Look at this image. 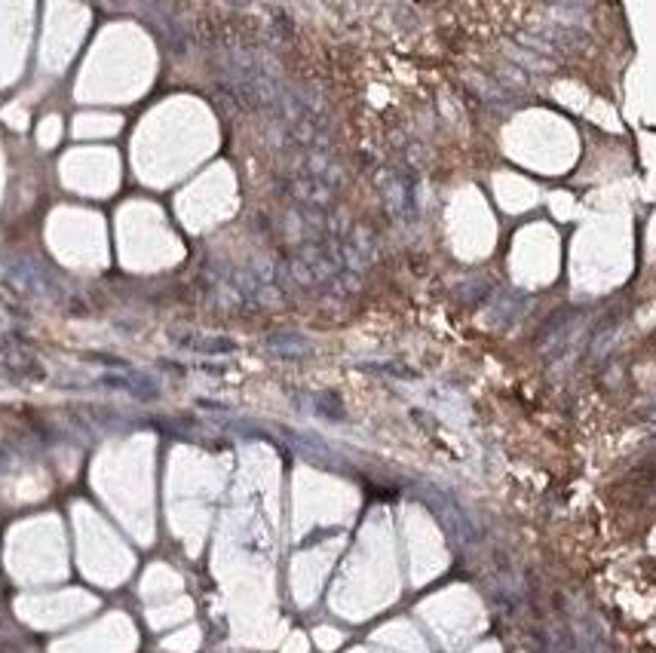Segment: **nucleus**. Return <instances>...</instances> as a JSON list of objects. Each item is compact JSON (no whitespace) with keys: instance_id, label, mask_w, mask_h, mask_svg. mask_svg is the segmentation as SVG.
<instances>
[{"instance_id":"7ed1b4c3","label":"nucleus","mask_w":656,"mask_h":653,"mask_svg":"<svg viewBox=\"0 0 656 653\" xmlns=\"http://www.w3.org/2000/svg\"><path fill=\"white\" fill-rule=\"evenodd\" d=\"M169 340L181 350H194L203 356H221V353H233L237 344L230 338L221 335H203V331H190V329H169Z\"/></svg>"},{"instance_id":"f257e3e1","label":"nucleus","mask_w":656,"mask_h":653,"mask_svg":"<svg viewBox=\"0 0 656 653\" xmlns=\"http://www.w3.org/2000/svg\"><path fill=\"white\" fill-rule=\"evenodd\" d=\"M383 190V203H387V212L393 218H399L402 224H411L417 218V181L411 172H402V169H393L387 172V178L381 181Z\"/></svg>"},{"instance_id":"423d86ee","label":"nucleus","mask_w":656,"mask_h":653,"mask_svg":"<svg viewBox=\"0 0 656 653\" xmlns=\"http://www.w3.org/2000/svg\"><path fill=\"white\" fill-rule=\"evenodd\" d=\"M12 282H16L19 292H25V295L46 292V273L40 270V267H34L31 261H16V264H12Z\"/></svg>"},{"instance_id":"39448f33","label":"nucleus","mask_w":656,"mask_h":653,"mask_svg":"<svg viewBox=\"0 0 656 653\" xmlns=\"http://www.w3.org/2000/svg\"><path fill=\"white\" fill-rule=\"evenodd\" d=\"M267 353L280 359H301L310 353V340L304 335H295V331H276L267 338Z\"/></svg>"},{"instance_id":"f03ea898","label":"nucleus","mask_w":656,"mask_h":653,"mask_svg":"<svg viewBox=\"0 0 656 653\" xmlns=\"http://www.w3.org/2000/svg\"><path fill=\"white\" fill-rule=\"evenodd\" d=\"M0 365H3L10 374H16V378H28V380H44L46 378L40 359L34 356L25 344H19V340H12V338H6L3 344H0Z\"/></svg>"},{"instance_id":"0eeeda50","label":"nucleus","mask_w":656,"mask_h":653,"mask_svg":"<svg viewBox=\"0 0 656 653\" xmlns=\"http://www.w3.org/2000/svg\"><path fill=\"white\" fill-rule=\"evenodd\" d=\"M316 408L322 411V414H328V421H340V417H344V408H340L338 399H334V396H328V393L316 396Z\"/></svg>"},{"instance_id":"20e7f679","label":"nucleus","mask_w":656,"mask_h":653,"mask_svg":"<svg viewBox=\"0 0 656 653\" xmlns=\"http://www.w3.org/2000/svg\"><path fill=\"white\" fill-rule=\"evenodd\" d=\"M98 383H104V387H113V389H126V393H132L138 402H156L160 399V387H156L154 378H147V374H138V371H123V374H102Z\"/></svg>"}]
</instances>
